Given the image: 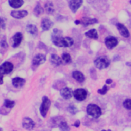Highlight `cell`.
Listing matches in <instances>:
<instances>
[{"label":"cell","instance_id":"8","mask_svg":"<svg viewBox=\"0 0 131 131\" xmlns=\"http://www.w3.org/2000/svg\"><path fill=\"white\" fill-rule=\"evenodd\" d=\"M46 61V56L43 54H38L34 56L32 61V64L34 67H38L43 64Z\"/></svg>","mask_w":131,"mask_h":131},{"label":"cell","instance_id":"42","mask_svg":"<svg viewBox=\"0 0 131 131\" xmlns=\"http://www.w3.org/2000/svg\"><path fill=\"white\" fill-rule=\"evenodd\" d=\"M0 131H3V129L1 128H0Z\"/></svg>","mask_w":131,"mask_h":131},{"label":"cell","instance_id":"21","mask_svg":"<svg viewBox=\"0 0 131 131\" xmlns=\"http://www.w3.org/2000/svg\"><path fill=\"white\" fill-rule=\"evenodd\" d=\"M85 35L90 39L97 40L99 38L97 31L95 29H92L85 33Z\"/></svg>","mask_w":131,"mask_h":131},{"label":"cell","instance_id":"12","mask_svg":"<svg viewBox=\"0 0 131 131\" xmlns=\"http://www.w3.org/2000/svg\"><path fill=\"white\" fill-rule=\"evenodd\" d=\"M80 24L84 27H88L90 25L97 24L98 20L96 18H91L89 17H82L80 19Z\"/></svg>","mask_w":131,"mask_h":131},{"label":"cell","instance_id":"5","mask_svg":"<svg viewBox=\"0 0 131 131\" xmlns=\"http://www.w3.org/2000/svg\"><path fill=\"white\" fill-rule=\"evenodd\" d=\"M73 95L76 100L79 102H82L86 99L88 92L83 88H77L73 91Z\"/></svg>","mask_w":131,"mask_h":131},{"label":"cell","instance_id":"22","mask_svg":"<svg viewBox=\"0 0 131 131\" xmlns=\"http://www.w3.org/2000/svg\"><path fill=\"white\" fill-rule=\"evenodd\" d=\"M9 6L14 9H18L21 7L24 4V0H8Z\"/></svg>","mask_w":131,"mask_h":131},{"label":"cell","instance_id":"38","mask_svg":"<svg viewBox=\"0 0 131 131\" xmlns=\"http://www.w3.org/2000/svg\"><path fill=\"white\" fill-rule=\"evenodd\" d=\"M112 83H113V80H112V79H110V78L107 79L106 81V84H108V85L111 84Z\"/></svg>","mask_w":131,"mask_h":131},{"label":"cell","instance_id":"29","mask_svg":"<svg viewBox=\"0 0 131 131\" xmlns=\"http://www.w3.org/2000/svg\"><path fill=\"white\" fill-rule=\"evenodd\" d=\"M67 110L72 115H75L78 111L77 108L74 105L72 104H71L68 106V107L67 108Z\"/></svg>","mask_w":131,"mask_h":131},{"label":"cell","instance_id":"40","mask_svg":"<svg viewBox=\"0 0 131 131\" xmlns=\"http://www.w3.org/2000/svg\"><path fill=\"white\" fill-rule=\"evenodd\" d=\"M74 23H75V25H78L80 24V20H78V19H77V20H75Z\"/></svg>","mask_w":131,"mask_h":131},{"label":"cell","instance_id":"34","mask_svg":"<svg viewBox=\"0 0 131 131\" xmlns=\"http://www.w3.org/2000/svg\"><path fill=\"white\" fill-rule=\"evenodd\" d=\"M6 27V24L5 20L3 17H0V27H1L3 29H5Z\"/></svg>","mask_w":131,"mask_h":131},{"label":"cell","instance_id":"39","mask_svg":"<svg viewBox=\"0 0 131 131\" xmlns=\"http://www.w3.org/2000/svg\"><path fill=\"white\" fill-rule=\"evenodd\" d=\"M4 77L3 75L0 74V85H2L4 83Z\"/></svg>","mask_w":131,"mask_h":131},{"label":"cell","instance_id":"3","mask_svg":"<svg viewBox=\"0 0 131 131\" xmlns=\"http://www.w3.org/2000/svg\"><path fill=\"white\" fill-rule=\"evenodd\" d=\"M94 64L95 67L101 70L106 69L110 66L111 60L107 56H100L94 61Z\"/></svg>","mask_w":131,"mask_h":131},{"label":"cell","instance_id":"14","mask_svg":"<svg viewBox=\"0 0 131 131\" xmlns=\"http://www.w3.org/2000/svg\"><path fill=\"white\" fill-rule=\"evenodd\" d=\"M73 91H72V89L68 87H63L60 90V91L61 96L65 100H69L71 99L73 96Z\"/></svg>","mask_w":131,"mask_h":131},{"label":"cell","instance_id":"35","mask_svg":"<svg viewBox=\"0 0 131 131\" xmlns=\"http://www.w3.org/2000/svg\"><path fill=\"white\" fill-rule=\"evenodd\" d=\"M90 74H91V77L94 79H95L96 78H95V77H96V70L93 68H92L90 70Z\"/></svg>","mask_w":131,"mask_h":131},{"label":"cell","instance_id":"2","mask_svg":"<svg viewBox=\"0 0 131 131\" xmlns=\"http://www.w3.org/2000/svg\"><path fill=\"white\" fill-rule=\"evenodd\" d=\"M86 111L88 115L95 119L98 118L102 115V111L100 107L94 104H89L87 107Z\"/></svg>","mask_w":131,"mask_h":131},{"label":"cell","instance_id":"24","mask_svg":"<svg viewBox=\"0 0 131 131\" xmlns=\"http://www.w3.org/2000/svg\"><path fill=\"white\" fill-rule=\"evenodd\" d=\"M44 9L41 5L40 3H38L33 9V14L36 17H39L44 13Z\"/></svg>","mask_w":131,"mask_h":131},{"label":"cell","instance_id":"1","mask_svg":"<svg viewBox=\"0 0 131 131\" xmlns=\"http://www.w3.org/2000/svg\"><path fill=\"white\" fill-rule=\"evenodd\" d=\"M51 41L57 47L60 48H70L74 43V39L70 37H63L62 31L54 29L51 34Z\"/></svg>","mask_w":131,"mask_h":131},{"label":"cell","instance_id":"6","mask_svg":"<svg viewBox=\"0 0 131 131\" xmlns=\"http://www.w3.org/2000/svg\"><path fill=\"white\" fill-rule=\"evenodd\" d=\"M105 44L107 48L111 50L118 45V40L116 37L112 35H109L105 38Z\"/></svg>","mask_w":131,"mask_h":131},{"label":"cell","instance_id":"18","mask_svg":"<svg viewBox=\"0 0 131 131\" xmlns=\"http://www.w3.org/2000/svg\"><path fill=\"white\" fill-rule=\"evenodd\" d=\"M72 76L73 78L79 83H83L85 81V77L84 74L80 71L75 70L73 71Z\"/></svg>","mask_w":131,"mask_h":131},{"label":"cell","instance_id":"15","mask_svg":"<svg viewBox=\"0 0 131 131\" xmlns=\"http://www.w3.org/2000/svg\"><path fill=\"white\" fill-rule=\"evenodd\" d=\"M28 15V12L27 10H13L10 12V15L15 19H22Z\"/></svg>","mask_w":131,"mask_h":131},{"label":"cell","instance_id":"17","mask_svg":"<svg viewBox=\"0 0 131 131\" xmlns=\"http://www.w3.org/2000/svg\"><path fill=\"white\" fill-rule=\"evenodd\" d=\"M26 83V80L24 78L16 77L12 79V84L16 88L22 87Z\"/></svg>","mask_w":131,"mask_h":131},{"label":"cell","instance_id":"27","mask_svg":"<svg viewBox=\"0 0 131 131\" xmlns=\"http://www.w3.org/2000/svg\"><path fill=\"white\" fill-rule=\"evenodd\" d=\"M62 59L63 63L69 64L72 62V58L70 54L67 53H64L62 55Z\"/></svg>","mask_w":131,"mask_h":131},{"label":"cell","instance_id":"9","mask_svg":"<svg viewBox=\"0 0 131 131\" xmlns=\"http://www.w3.org/2000/svg\"><path fill=\"white\" fill-rule=\"evenodd\" d=\"M22 125L24 129L29 131L33 130L35 126V122L29 117L24 118L22 120Z\"/></svg>","mask_w":131,"mask_h":131},{"label":"cell","instance_id":"11","mask_svg":"<svg viewBox=\"0 0 131 131\" xmlns=\"http://www.w3.org/2000/svg\"><path fill=\"white\" fill-rule=\"evenodd\" d=\"M83 0H69V7L71 11L76 13L83 4Z\"/></svg>","mask_w":131,"mask_h":131},{"label":"cell","instance_id":"46","mask_svg":"<svg viewBox=\"0 0 131 131\" xmlns=\"http://www.w3.org/2000/svg\"></svg>","mask_w":131,"mask_h":131},{"label":"cell","instance_id":"31","mask_svg":"<svg viewBox=\"0 0 131 131\" xmlns=\"http://www.w3.org/2000/svg\"><path fill=\"white\" fill-rule=\"evenodd\" d=\"M108 90H109V88H108V87L107 86V85H104L102 88L98 89L97 93L100 95H105L107 93Z\"/></svg>","mask_w":131,"mask_h":131},{"label":"cell","instance_id":"16","mask_svg":"<svg viewBox=\"0 0 131 131\" xmlns=\"http://www.w3.org/2000/svg\"><path fill=\"white\" fill-rule=\"evenodd\" d=\"M53 26V23L49 18H44L41 21V26L42 29L44 31L49 30Z\"/></svg>","mask_w":131,"mask_h":131},{"label":"cell","instance_id":"26","mask_svg":"<svg viewBox=\"0 0 131 131\" xmlns=\"http://www.w3.org/2000/svg\"><path fill=\"white\" fill-rule=\"evenodd\" d=\"M15 105V103L14 101L10 100L9 99H5L4 102L3 106L9 110H11L14 107Z\"/></svg>","mask_w":131,"mask_h":131},{"label":"cell","instance_id":"19","mask_svg":"<svg viewBox=\"0 0 131 131\" xmlns=\"http://www.w3.org/2000/svg\"><path fill=\"white\" fill-rule=\"evenodd\" d=\"M50 62L55 66H59L63 64L62 59L59 56L55 54H52L50 56Z\"/></svg>","mask_w":131,"mask_h":131},{"label":"cell","instance_id":"32","mask_svg":"<svg viewBox=\"0 0 131 131\" xmlns=\"http://www.w3.org/2000/svg\"><path fill=\"white\" fill-rule=\"evenodd\" d=\"M0 47L3 49H8L9 47L8 44L7 42V40L6 39H2L0 41Z\"/></svg>","mask_w":131,"mask_h":131},{"label":"cell","instance_id":"20","mask_svg":"<svg viewBox=\"0 0 131 131\" xmlns=\"http://www.w3.org/2000/svg\"><path fill=\"white\" fill-rule=\"evenodd\" d=\"M65 120L64 118L62 116H56L52 117L49 122V126L51 128L57 127L59 126L61 121Z\"/></svg>","mask_w":131,"mask_h":131},{"label":"cell","instance_id":"23","mask_svg":"<svg viewBox=\"0 0 131 131\" xmlns=\"http://www.w3.org/2000/svg\"><path fill=\"white\" fill-rule=\"evenodd\" d=\"M45 10L48 14H52L55 11V8L53 3L51 1L47 2L45 4Z\"/></svg>","mask_w":131,"mask_h":131},{"label":"cell","instance_id":"45","mask_svg":"<svg viewBox=\"0 0 131 131\" xmlns=\"http://www.w3.org/2000/svg\"><path fill=\"white\" fill-rule=\"evenodd\" d=\"M130 4H131V0H130Z\"/></svg>","mask_w":131,"mask_h":131},{"label":"cell","instance_id":"30","mask_svg":"<svg viewBox=\"0 0 131 131\" xmlns=\"http://www.w3.org/2000/svg\"><path fill=\"white\" fill-rule=\"evenodd\" d=\"M123 105L124 107L127 110H131V99H126L123 103Z\"/></svg>","mask_w":131,"mask_h":131},{"label":"cell","instance_id":"13","mask_svg":"<svg viewBox=\"0 0 131 131\" xmlns=\"http://www.w3.org/2000/svg\"><path fill=\"white\" fill-rule=\"evenodd\" d=\"M23 34L21 32L16 33L12 37V47L13 48H16L20 46L23 40Z\"/></svg>","mask_w":131,"mask_h":131},{"label":"cell","instance_id":"33","mask_svg":"<svg viewBox=\"0 0 131 131\" xmlns=\"http://www.w3.org/2000/svg\"><path fill=\"white\" fill-rule=\"evenodd\" d=\"M10 112V110L6 108L3 106L0 108V114L2 115H7Z\"/></svg>","mask_w":131,"mask_h":131},{"label":"cell","instance_id":"28","mask_svg":"<svg viewBox=\"0 0 131 131\" xmlns=\"http://www.w3.org/2000/svg\"><path fill=\"white\" fill-rule=\"evenodd\" d=\"M58 127L61 131H70V128L65 120L61 122Z\"/></svg>","mask_w":131,"mask_h":131},{"label":"cell","instance_id":"10","mask_svg":"<svg viewBox=\"0 0 131 131\" xmlns=\"http://www.w3.org/2000/svg\"><path fill=\"white\" fill-rule=\"evenodd\" d=\"M116 27L119 34L125 38H129L130 36V33L128 29L122 23H117Z\"/></svg>","mask_w":131,"mask_h":131},{"label":"cell","instance_id":"25","mask_svg":"<svg viewBox=\"0 0 131 131\" xmlns=\"http://www.w3.org/2000/svg\"><path fill=\"white\" fill-rule=\"evenodd\" d=\"M26 31L32 35H36L38 32L37 27L32 24H28L26 26Z\"/></svg>","mask_w":131,"mask_h":131},{"label":"cell","instance_id":"36","mask_svg":"<svg viewBox=\"0 0 131 131\" xmlns=\"http://www.w3.org/2000/svg\"><path fill=\"white\" fill-rule=\"evenodd\" d=\"M80 121L79 120H76L73 124V126L76 128H79L80 127Z\"/></svg>","mask_w":131,"mask_h":131},{"label":"cell","instance_id":"37","mask_svg":"<svg viewBox=\"0 0 131 131\" xmlns=\"http://www.w3.org/2000/svg\"><path fill=\"white\" fill-rule=\"evenodd\" d=\"M120 59V57L119 55H115L113 57V61H119Z\"/></svg>","mask_w":131,"mask_h":131},{"label":"cell","instance_id":"4","mask_svg":"<svg viewBox=\"0 0 131 131\" xmlns=\"http://www.w3.org/2000/svg\"><path fill=\"white\" fill-rule=\"evenodd\" d=\"M51 101L47 96L42 97V102L40 107V112L41 116L45 118L47 116L48 112L51 106Z\"/></svg>","mask_w":131,"mask_h":131},{"label":"cell","instance_id":"43","mask_svg":"<svg viewBox=\"0 0 131 131\" xmlns=\"http://www.w3.org/2000/svg\"><path fill=\"white\" fill-rule=\"evenodd\" d=\"M101 131H108V130L106 131V130H101Z\"/></svg>","mask_w":131,"mask_h":131},{"label":"cell","instance_id":"44","mask_svg":"<svg viewBox=\"0 0 131 131\" xmlns=\"http://www.w3.org/2000/svg\"><path fill=\"white\" fill-rule=\"evenodd\" d=\"M108 131H111V130H110V129H109V130H108Z\"/></svg>","mask_w":131,"mask_h":131},{"label":"cell","instance_id":"41","mask_svg":"<svg viewBox=\"0 0 131 131\" xmlns=\"http://www.w3.org/2000/svg\"><path fill=\"white\" fill-rule=\"evenodd\" d=\"M126 65L128 66H130L131 67V62H128L126 63Z\"/></svg>","mask_w":131,"mask_h":131},{"label":"cell","instance_id":"7","mask_svg":"<svg viewBox=\"0 0 131 131\" xmlns=\"http://www.w3.org/2000/svg\"><path fill=\"white\" fill-rule=\"evenodd\" d=\"M14 68L13 64L8 61H6L0 66V74H8L11 73Z\"/></svg>","mask_w":131,"mask_h":131}]
</instances>
